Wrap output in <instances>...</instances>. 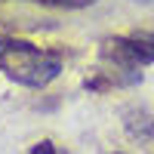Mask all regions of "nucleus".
Returning <instances> with one entry per match:
<instances>
[{
	"label": "nucleus",
	"mask_w": 154,
	"mask_h": 154,
	"mask_svg": "<svg viewBox=\"0 0 154 154\" xmlns=\"http://www.w3.org/2000/svg\"><path fill=\"white\" fill-rule=\"evenodd\" d=\"M0 71L12 83L43 89L62 74V53L40 49L22 37H0Z\"/></svg>",
	"instance_id": "1"
},
{
	"label": "nucleus",
	"mask_w": 154,
	"mask_h": 154,
	"mask_svg": "<svg viewBox=\"0 0 154 154\" xmlns=\"http://www.w3.org/2000/svg\"><path fill=\"white\" fill-rule=\"evenodd\" d=\"M102 56L114 62L117 71H126L133 80H142V65L154 62V34H130V37H111L102 46Z\"/></svg>",
	"instance_id": "2"
},
{
	"label": "nucleus",
	"mask_w": 154,
	"mask_h": 154,
	"mask_svg": "<svg viewBox=\"0 0 154 154\" xmlns=\"http://www.w3.org/2000/svg\"><path fill=\"white\" fill-rule=\"evenodd\" d=\"M31 3H40V6H59V9H80V6L96 3V0H31Z\"/></svg>",
	"instance_id": "3"
},
{
	"label": "nucleus",
	"mask_w": 154,
	"mask_h": 154,
	"mask_svg": "<svg viewBox=\"0 0 154 154\" xmlns=\"http://www.w3.org/2000/svg\"><path fill=\"white\" fill-rule=\"evenodd\" d=\"M31 151H34V154H40V151H46V154H53L56 148H53V145H49V142H40V145H34Z\"/></svg>",
	"instance_id": "4"
},
{
	"label": "nucleus",
	"mask_w": 154,
	"mask_h": 154,
	"mask_svg": "<svg viewBox=\"0 0 154 154\" xmlns=\"http://www.w3.org/2000/svg\"><path fill=\"white\" fill-rule=\"evenodd\" d=\"M142 3H151V0H142Z\"/></svg>",
	"instance_id": "5"
}]
</instances>
